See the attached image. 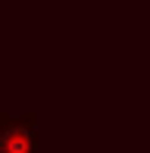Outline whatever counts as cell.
I'll list each match as a JSON object with an SVG mask.
<instances>
[{"mask_svg":"<svg viewBox=\"0 0 150 153\" xmlns=\"http://www.w3.org/2000/svg\"><path fill=\"white\" fill-rule=\"evenodd\" d=\"M0 153H35V134L25 125H6L0 131Z\"/></svg>","mask_w":150,"mask_h":153,"instance_id":"6da1fadb","label":"cell"}]
</instances>
